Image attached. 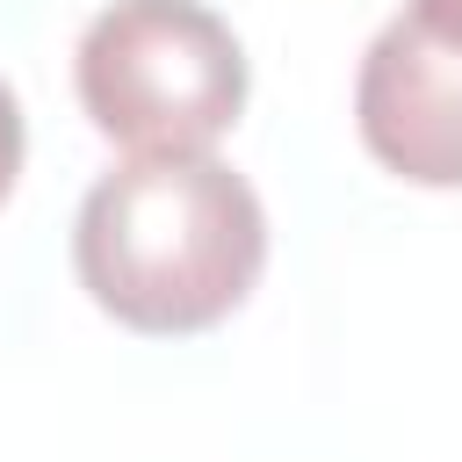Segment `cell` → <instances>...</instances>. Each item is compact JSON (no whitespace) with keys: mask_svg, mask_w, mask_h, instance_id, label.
Instances as JSON below:
<instances>
[{"mask_svg":"<svg viewBox=\"0 0 462 462\" xmlns=\"http://www.w3.org/2000/svg\"><path fill=\"white\" fill-rule=\"evenodd\" d=\"M14 173H22V108H14V94H7V79H0V202H7Z\"/></svg>","mask_w":462,"mask_h":462,"instance_id":"obj_4","label":"cell"},{"mask_svg":"<svg viewBox=\"0 0 462 462\" xmlns=\"http://www.w3.org/2000/svg\"><path fill=\"white\" fill-rule=\"evenodd\" d=\"M419 29H433V36H448V43H462V0H411L404 7Z\"/></svg>","mask_w":462,"mask_h":462,"instance_id":"obj_5","label":"cell"},{"mask_svg":"<svg viewBox=\"0 0 462 462\" xmlns=\"http://www.w3.org/2000/svg\"><path fill=\"white\" fill-rule=\"evenodd\" d=\"M87 296L152 339L224 325L267 267V209L209 152H130L101 173L72 224Z\"/></svg>","mask_w":462,"mask_h":462,"instance_id":"obj_1","label":"cell"},{"mask_svg":"<svg viewBox=\"0 0 462 462\" xmlns=\"http://www.w3.org/2000/svg\"><path fill=\"white\" fill-rule=\"evenodd\" d=\"M361 144L411 188H462V43L397 14L354 79Z\"/></svg>","mask_w":462,"mask_h":462,"instance_id":"obj_3","label":"cell"},{"mask_svg":"<svg viewBox=\"0 0 462 462\" xmlns=\"http://www.w3.org/2000/svg\"><path fill=\"white\" fill-rule=\"evenodd\" d=\"M72 79L123 152H209L245 108V51L202 0H108L79 36Z\"/></svg>","mask_w":462,"mask_h":462,"instance_id":"obj_2","label":"cell"}]
</instances>
